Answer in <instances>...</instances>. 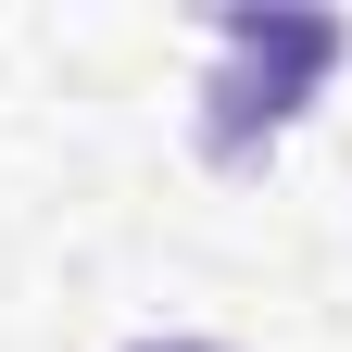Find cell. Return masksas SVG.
Listing matches in <instances>:
<instances>
[{
    "mask_svg": "<svg viewBox=\"0 0 352 352\" xmlns=\"http://www.w3.org/2000/svg\"><path fill=\"white\" fill-rule=\"evenodd\" d=\"M352 51L340 13H227L214 25V88H201V164H264V139L302 113V88Z\"/></svg>",
    "mask_w": 352,
    "mask_h": 352,
    "instance_id": "obj_1",
    "label": "cell"
},
{
    "mask_svg": "<svg viewBox=\"0 0 352 352\" xmlns=\"http://www.w3.org/2000/svg\"><path fill=\"white\" fill-rule=\"evenodd\" d=\"M139 352H227V340H139Z\"/></svg>",
    "mask_w": 352,
    "mask_h": 352,
    "instance_id": "obj_2",
    "label": "cell"
}]
</instances>
